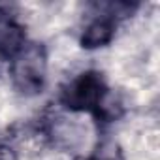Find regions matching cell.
<instances>
[{"mask_svg":"<svg viewBox=\"0 0 160 160\" xmlns=\"http://www.w3.org/2000/svg\"><path fill=\"white\" fill-rule=\"evenodd\" d=\"M8 60H10V58H8V57L2 53V51H0V75H2V72L6 70V64H8Z\"/></svg>","mask_w":160,"mask_h":160,"instance_id":"7","label":"cell"},{"mask_svg":"<svg viewBox=\"0 0 160 160\" xmlns=\"http://www.w3.org/2000/svg\"><path fill=\"white\" fill-rule=\"evenodd\" d=\"M106 91V83L98 72H85L62 91L60 102L72 111H96Z\"/></svg>","mask_w":160,"mask_h":160,"instance_id":"2","label":"cell"},{"mask_svg":"<svg viewBox=\"0 0 160 160\" xmlns=\"http://www.w3.org/2000/svg\"><path fill=\"white\" fill-rule=\"evenodd\" d=\"M25 45H27L25 32L19 25H15V23L0 25V51L8 58H13Z\"/></svg>","mask_w":160,"mask_h":160,"instance_id":"4","label":"cell"},{"mask_svg":"<svg viewBox=\"0 0 160 160\" xmlns=\"http://www.w3.org/2000/svg\"><path fill=\"white\" fill-rule=\"evenodd\" d=\"M113 34H115V19L109 15L96 17L85 27L83 36H81V45L85 49L104 47L113 40Z\"/></svg>","mask_w":160,"mask_h":160,"instance_id":"3","label":"cell"},{"mask_svg":"<svg viewBox=\"0 0 160 160\" xmlns=\"http://www.w3.org/2000/svg\"><path fill=\"white\" fill-rule=\"evenodd\" d=\"M89 160H122V158H121V151L115 143H104L98 149V152Z\"/></svg>","mask_w":160,"mask_h":160,"instance_id":"5","label":"cell"},{"mask_svg":"<svg viewBox=\"0 0 160 160\" xmlns=\"http://www.w3.org/2000/svg\"><path fill=\"white\" fill-rule=\"evenodd\" d=\"M0 160H17V154L12 147L0 145Z\"/></svg>","mask_w":160,"mask_h":160,"instance_id":"6","label":"cell"},{"mask_svg":"<svg viewBox=\"0 0 160 160\" xmlns=\"http://www.w3.org/2000/svg\"><path fill=\"white\" fill-rule=\"evenodd\" d=\"M45 72H47V57L45 49L40 43H28L13 57L12 79L15 89L21 94L32 96L42 92L45 85Z\"/></svg>","mask_w":160,"mask_h":160,"instance_id":"1","label":"cell"}]
</instances>
